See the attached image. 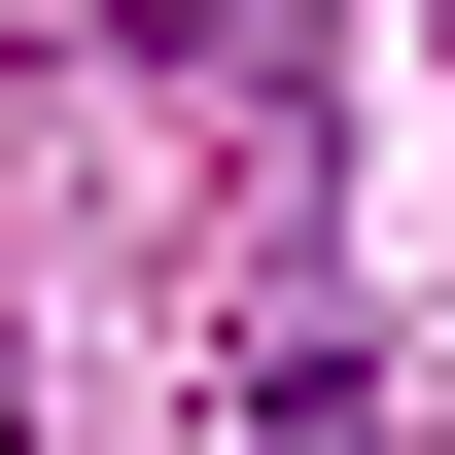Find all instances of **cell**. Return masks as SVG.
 <instances>
[{
  "label": "cell",
  "instance_id": "obj_1",
  "mask_svg": "<svg viewBox=\"0 0 455 455\" xmlns=\"http://www.w3.org/2000/svg\"><path fill=\"white\" fill-rule=\"evenodd\" d=\"M245 455H386V420H350V350L281 315V386H245Z\"/></svg>",
  "mask_w": 455,
  "mask_h": 455
}]
</instances>
